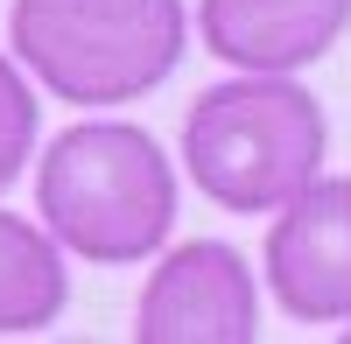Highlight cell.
I'll return each instance as SVG.
<instances>
[{
  "instance_id": "cell-1",
  "label": "cell",
  "mask_w": 351,
  "mask_h": 344,
  "mask_svg": "<svg viewBox=\"0 0 351 344\" xmlns=\"http://www.w3.org/2000/svg\"><path fill=\"white\" fill-rule=\"evenodd\" d=\"M36 211L49 239L92 267L155 260L176 225V169L134 120H84L43 148Z\"/></svg>"
},
{
  "instance_id": "cell-2",
  "label": "cell",
  "mask_w": 351,
  "mask_h": 344,
  "mask_svg": "<svg viewBox=\"0 0 351 344\" xmlns=\"http://www.w3.org/2000/svg\"><path fill=\"white\" fill-rule=\"evenodd\" d=\"M330 120L316 92H302L295 71H246L197 92L183 120V162L211 204L239 218L281 211L302 183L324 176Z\"/></svg>"
},
{
  "instance_id": "cell-3",
  "label": "cell",
  "mask_w": 351,
  "mask_h": 344,
  "mask_svg": "<svg viewBox=\"0 0 351 344\" xmlns=\"http://www.w3.org/2000/svg\"><path fill=\"white\" fill-rule=\"evenodd\" d=\"M8 42L64 106H134L176 77L183 0H14Z\"/></svg>"
},
{
  "instance_id": "cell-4",
  "label": "cell",
  "mask_w": 351,
  "mask_h": 344,
  "mask_svg": "<svg viewBox=\"0 0 351 344\" xmlns=\"http://www.w3.org/2000/svg\"><path fill=\"white\" fill-rule=\"evenodd\" d=\"M141 344H253L260 337V288L246 260L218 239H183L162 253L134 302Z\"/></svg>"
},
{
  "instance_id": "cell-5",
  "label": "cell",
  "mask_w": 351,
  "mask_h": 344,
  "mask_svg": "<svg viewBox=\"0 0 351 344\" xmlns=\"http://www.w3.org/2000/svg\"><path fill=\"white\" fill-rule=\"evenodd\" d=\"M267 288L288 323H351V176H316L274 211Z\"/></svg>"
},
{
  "instance_id": "cell-6",
  "label": "cell",
  "mask_w": 351,
  "mask_h": 344,
  "mask_svg": "<svg viewBox=\"0 0 351 344\" xmlns=\"http://www.w3.org/2000/svg\"><path fill=\"white\" fill-rule=\"evenodd\" d=\"M197 28L232 71H309L344 42L351 0H204Z\"/></svg>"
},
{
  "instance_id": "cell-7",
  "label": "cell",
  "mask_w": 351,
  "mask_h": 344,
  "mask_svg": "<svg viewBox=\"0 0 351 344\" xmlns=\"http://www.w3.org/2000/svg\"><path fill=\"white\" fill-rule=\"evenodd\" d=\"M71 309V267L49 225L0 211V337H36Z\"/></svg>"
},
{
  "instance_id": "cell-8",
  "label": "cell",
  "mask_w": 351,
  "mask_h": 344,
  "mask_svg": "<svg viewBox=\"0 0 351 344\" xmlns=\"http://www.w3.org/2000/svg\"><path fill=\"white\" fill-rule=\"evenodd\" d=\"M36 134H43V112H36V92L14 56H0V197L14 190V176L36 155Z\"/></svg>"
},
{
  "instance_id": "cell-9",
  "label": "cell",
  "mask_w": 351,
  "mask_h": 344,
  "mask_svg": "<svg viewBox=\"0 0 351 344\" xmlns=\"http://www.w3.org/2000/svg\"><path fill=\"white\" fill-rule=\"evenodd\" d=\"M344 344H351V330H344Z\"/></svg>"
}]
</instances>
